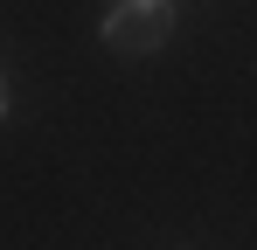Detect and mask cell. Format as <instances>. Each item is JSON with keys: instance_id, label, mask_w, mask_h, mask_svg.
<instances>
[{"instance_id": "cell-2", "label": "cell", "mask_w": 257, "mask_h": 250, "mask_svg": "<svg viewBox=\"0 0 257 250\" xmlns=\"http://www.w3.org/2000/svg\"><path fill=\"white\" fill-rule=\"evenodd\" d=\"M7 111H14V97H7V77H0V118H7Z\"/></svg>"}, {"instance_id": "cell-1", "label": "cell", "mask_w": 257, "mask_h": 250, "mask_svg": "<svg viewBox=\"0 0 257 250\" xmlns=\"http://www.w3.org/2000/svg\"><path fill=\"white\" fill-rule=\"evenodd\" d=\"M97 35L111 42L118 56H146V49H160L174 35V0H118L97 21Z\"/></svg>"}]
</instances>
